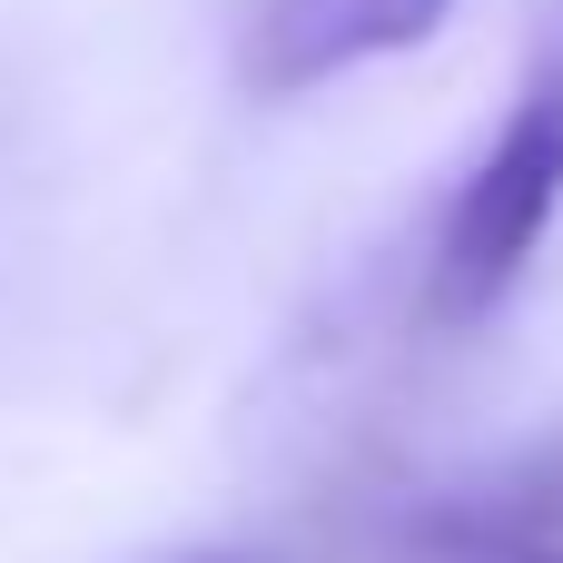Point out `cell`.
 <instances>
[{
  "mask_svg": "<svg viewBox=\"0 0 563 563\" xmlns=\"http://www.w3.org/2000/svg\"><path fill=\"white\" fill-rule=\"evenodd\" d=\"M554 218H563V59H544L525 79V99L495 119V139L475 148V168L455 178L445 218H435L426 327H445V336L485 327L525 287V267H534Z\"/></svg>",
  "mask_w": 563,
  "mask_h": 563,
  "instance_id": "1",
  "label": "cell"
},
{
  "mask_svg": "<svg viewBox=\"0 0 563 563\" xmlns=\"http://www.w3.org/2000/svg\"><path fill=\"white\" fill-rule=\"evenodd\" d=\"M455 0H247L238 20V89L247 99H307L366 59L426 49Z\"/></svg>",
  "mask_w": 563,
  "mask_h": 563,
  "instance_id": "2",
  "label": "cell"
},
{
  "mask_svg": "<svg viewBox=\"0 0 563 563\" xmlns=\"http://www.w3.org/2000/svg\"><path fill=\"white\" fill-rule=\"evenodd\" d=\"M406 544L435 554V563H505V554L563 544V426H544L525 455H505V465L445 485V495L406 525Z\"/></svg>",
  "mask_w": 563,
  "mask_h": 563,
  "instance_id": "3",
  "label": "cell"
},
{
  "mask_svg": "<svg viewBox=\"0 0 563 563\" xmlns=\"http://www.w3.org/2000/svg\"><path fill=\"white\" fill-rule=\"evenodd\" d=\"M505 563H563V544H544V554H505Z\"/></svg>",
  "mask_w": 563,
  "mask_h": 563,
  "instance_id": "4",
  "label": "cell"
},
{
  "mask_svg": "<svg viewBox=\"0 0 563 563\" xmlns=\"http://www.w3.org/2000/svg\"><path fill=\"white\" fill-rule=\"evenodd\" d=\"M178 563H257V554H178Z\"/></svg>",
  "mask_w": 563,
  "mask_h": 563,
  "instance_id": "5",
  "label": "cell"
}]
</instances>
